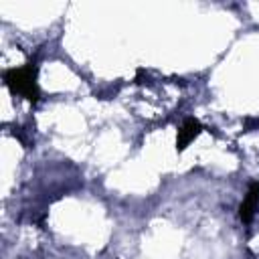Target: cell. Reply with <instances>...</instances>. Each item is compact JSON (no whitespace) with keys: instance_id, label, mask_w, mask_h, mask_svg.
<instances>
[{"instance_id":"1","label":"cell","mask_w":259,"mask_h":259,"mask_svg":"<svg viewBox=\"0 0 259 259\" xmlns=\"http://www.w3.org/2000/svg\"><path fill=\"white\" fill-rule=\"evenodd\" d=\"M4 81L10 87V91L36 101L38 99V85H36V67L26 65L20 69H10L4 73Z\"/></svg>"},{"instance_id":"2","label":"cell","mask_w":259,"mask_h":259,"mask_svg":"<svg viewBox=\"0 0 259 259\" xmlns=\"http://www.w3.org/2000/svg\"><path fill=\"white\" fill-rule=\"evenodd\" d=\"M257 208H259V182H251L249 192H247L245 200H243L241 206H239V217H241V221H243L245 225H249V223L253 221Z\"/></svg>"},{"instance_id":"3","label":"cell","mask_w":259,"mask_h":259,"mask_svg":"<svg viewBox=\"0 0 259 259\" xmlns=\"http://www.w3.org/2000/svg\"><path fill=\"white\" fill-rule=\"evenodd\" d=\"M202 132V125H200V121L198 119H194V117H188L182 125H180V130H178V136H176V148L178 150H184L198 134Z\"/></svg>"}]
</instances>
